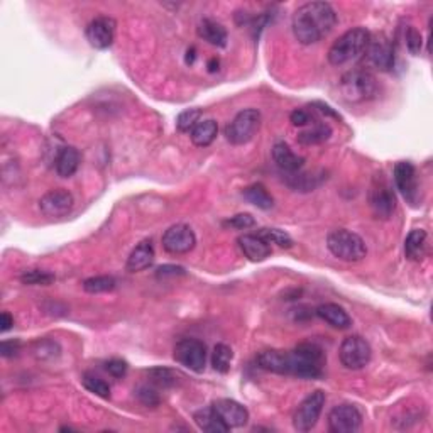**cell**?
I'll return each mask as SVG.
<instances>
[{"label":"cell","instance_id":"37","mask_svg":"<svg viewBox=\"0 0 433 433\" xmlns=\"http://www.w3.org/2000/svg\"><path fill=\"white\" fill-rule=\"evenodd\" d=\"M136 394L144 406H151V408H154V406L160 405V394L156 393V389L149 388V386H141Z\"/></svg>","mask_w":433,"mask_h":433},{"label":"cell","instance_id":"34","mask_svg":"<svg viewBox=\"0 0 433 433\" xmlns=\"http://www.w3.org/2000/svg\"><path fill=\"white\" fill-rule=\"evenodd\" d=\"M201 110L200 109H188L182 112L177 119V127L179 132H191L193 127L200 122Z\"/></svg>","mask_w":433,"mask_h":433},{"label":"cell","instance_id":"31","mask_svg":"<svg viewBox=\"0 0 433 433\" xmlns=\"http://www.w3.org/2000/svg\"><path fill=\"white\" fill-rule=\"evenodd\" d=\"M257 235L263 237L268 244H276V246L285 247V249L293 247V239H291V235L288 232H285V230L261 229V230H257Z\"/></svg>","mask_w":433,"mask_h":433},{"label":"cell","instance_id":"14","mask_svg":"<svg viewBox=\"0 0 433 433\" xmlns=\"http://www.w3.org/2000/svg\"><path fill=\"white\" fill-rule=\"evenodd\" d=\"M369 201L372 212L379 218H389L393 215L394 208H396V198H394L391 186L383 179L374 182L369 193Z\"/></svg>","mask_w":433,"mask_h":433},{"label":"cell","instance_id":"4","mask_svg":"<svg viewBox=\"0 0 433 433\" xmlns=\"http://www.w3.org/2000/svg\"><path fill=\"white\" fill-rule=\"evenodd\" d=\"M379 92L376 76L366 70H350L340 78V93L349 104H364Z\"/></svg>","mask_w":433,"mask_h":433},{"label":"cell","instance_id":"2","mask_svg":"<svg viewBox=\"0 0 433 433\" xmlns=\"http://www.w3.org/2000/svg\"><path fill=\"white\" fill-rule=\"evenodd\" d=\"M325 354L315 344H299L297 349L285 350V372L286 376L316 379L324 374Z\"/></svg>","mask_w":433,"mask_h":433},{"label":"cell","instance_id":"16","mask_svg":"<svg viewBox=\"0 0 433 433\" xmlns=\"http://www.w3.org/2000/svg\"><path fill=\"white\" fill-rule=\"evenodd\" d=\"M73 205H75V198L70 191L63 190H51L46 193L40 200V208L46 217H63L71 212Z\"/></svg>","mask_w":433,"mask_h":433},{"label":"cell","instance_id":"13","mask_svg":"<svg viewBox=\"0 0 433 433\" xmlns=\"http://www.w3.org/2000/svg\"><path fill=\"white\" fill-rule=\"evenodd\" d=\"M394 183L400 193L410 203H417L418 198V174L417 168L408 161H401L394 166Z\"/></svg>","mask_w":433,"mask_h":433},{"label":"cell","instance_id":"22","mask_svg":"<svg viewBox=\"0 0 433 433\" xmlns=\"http://www.w3.org/2000/svg\"><path fill=\"white\" fill-rule=\"evenodd\" d=\"M198 36L203 41H207L208 45L217 46V48H224L227 45V31L225 28L220 23L213 19H203L198 24V29H196Z\"/></svg>","mask_w":433,"mask_h":433},{"label":"cell","instance_id":"17","mask_svg":"<svg viewBox=\"0 0 433 433\" xmlns=\"http://www.w3.org/2000/svg\"><path fill=\"white\" fill-rule=\"evenodd\" d=\"M212 408L217 411L218 417L224 420V423L229 428H241L249 422V411L241 403L222 398V400L213 401Z\"/></svg>","mask_w":433,"mask_h":433},{"label":"cell","instance_id":"27","mask_svg":"<svg viewBox=\"0 0 433 433\" xmlns=\"http://www.w3.org/2000/svg\"><path fill=\"white\" fill-rule=\"evenodd\" d=\"M242 196L249 201V203H252L254 207L261 210H269L273 208L274 205V198L271 196V193L266 190V186L261 185V183H254V185L247 186L246 190L242 191Z\"/></svg>","mask_w":433,"mask_h":433},{"label":"cell","instance_id":"42","mask_svg":"<svg viewBox=\"0 0 433 433\" xmlns=\"http://www.w3.org/2000/svg\"><path fill=\"white\" fill-rule=\"evenodd\" d=\"M54 349H58V345L54 344V342H51L49 347H46V342H37V349H36V355L40 359H46L49 355V357H54Z\"/></svg>","mask_w":433,"mask_h":433},{"label":"cell","instance_id":"10","mask_svg":"<svg viewBox=\"0 0 433 433\" xmlns=\"http://www.w3.org/2000/svg\"><path fill=\"white\" fill-rule=\"evenodd\" d=\"M362 425V413L354 405H337L328 413V430L332 433H354Z\"/></svg>","mask_w":433,"mask_h":433},{"label":"cell","instance_id":"39","mask_svg":"<svg viewBox=\"0 0 433 433\" xmlns=\"http://www.w3.org/2000/svg\"><path fill=\"white\" fill-rule=\"evenodd\" d=\"M225 225H230V227H235V229H251V227L256 225V220L254 217L249 215V213H239V215H235L230 218V220L225 222Z\"/></svg>","mask_w":433,"mask_h":433},{"label":"cell","instance_id":"19","mask_svg":"<svg viewBox=\"0 0 433 433\" xmlns=\"http://www.w3.org/2000/svg\"><path fill=\"white\" fill-rule=\"evenodd\" d=\"M273 160L276 166L285 173H297L303 168L305 160L298 154H295L286 143H276L273 148Z\"/></svg>","mask_w":433,"mask_h":433},{"label":"cell","instance_id":"43","mask_svg":"<svg viewBox=\"0 0 433 433\" xmlns=\"http://www.w3.org/2000/svg\"><path fill=\"white\" fill-rule=\"evenodd\" d=\"M177 276V274H185V269L179 268V266H162L158 269V276Z\"/></svg>","mask_w":433,"mask_h":433},{"label":"cell","instance_id":"5","mask_svg":"<svg viewBox=\"0 0 433 433\" xmlns=\"http://www.w3.org/2000/svg\"><path fill=\"white\" fill-rule=\"evenodd\" d=\"M327 247L337 259L345 263H359L367 254L366 242L362 241L361 235L345 229L332 230L327 237Z\"/></svg>","mask_w":433,"mask_h":433},{"label":"cell","instance_id":"12","mask_svg":"<svg viewBox=\"0 0 433 433\" xmlns=\"http://www.w3.org/2000/svg\"><path fill=\"white\" fill-rule=\"evenodd\" d=\"M115 28H117V24H115L112 17H95V19L87 25V32H85L87 34V41L90 42V46L95 49L110 48L115 40Z\"/></svg>","mask_w":433,"mask_h":433},{"label":"cell","instance_id":"29","mask_svg":"<svg viewBox=\"0 0 433 433\" xmlns=\"http://www.w3.org/2000/svg\"><path fill=\"white\" fill-rule=\"evenodd\" d=\"M330 136H332V129H330L328 124H316L315 127L310 129V131L302 132V134L298 136V141L307 146L320 144L324 143V141H327Z\"/></svg>","mask_w":433,"mask_h":433},{"label":"cell","instance_id":"11","mask_svg":"<svg viewBox=\"0 0 433 433\" xmlns=\"http://www.w3.org/2000/svg\"><path fill=\"white\" fill-rule=\"evenodd\" d=\"M196 244V235L190 225L177 224L171 225L162 235V247L170 254H186L193 251Z\"/></svg>","mask_w":433,"mask_h":433},{"label":"cell","instance_id":"36","mask_svg":"<svg viewBox=\"0 0 433 433\" xmlns=\"http://www.w3.org/2000/svg\"><path fill=\"white\" fill-rule=\"evenodd\" d=\"M406 48H408V51L411 54H420V51H422V45H423V40H422V34H420V31L417 28H413V25H410V28H406Z\"/></svg>","mask_w":433,"mask_h":433},{"label":"cell","instance_id":"41","mask_svg":"<svg viewBox=\"0 0 433 433\" xmlns=\"http://www.w3.org/2000/svg\"><path fill=\"white\" fill-rule=\"evenodd\" d=\"M20 349V342L17 340H4L2 345H0V352H2L4 357H14L19 352Z\"/></svg>","mask_w":433,"mask_h":433},{"label":"cell","instance_id":"33","mask_svg":"<svg viewBox=\"0 0 433 433\" xmlns=\"http://www.w3.org/2000/svg\"><path fill=\"white\" fill-rule=\"evenodd\" d=\"M149 379H151L153 384L160 386V388H171L178 383V374H174L173 371L168 369V367H154L148 372Z\"/></svg>","mask_w":433,"mask_h":433},{"label":"cell","instance_id":"30","mask_svg":"<svg viewBox=\"0 0 433 433\" xmlns=\"http://www.w3.org/2000/svg\"><path fill=\"white\" fill-rule=\"evenodd\" d=\"M115 280L112 276H93L83 281V290L87 293H107V291H112L115 288Z\"/></svg>","mask_w":433,"mask_h":433},{"label":"cell","instance_id":"45","mask_svg":"<svg viewBox=\"0 0 433 433\" xmlns=\"http://www.w3.org/2000/svg\"><path fill=\"white\" fill-rule=\"evenodd\" d=\"M313 107H316V110H319V112H321V114L330 115V117H333V119H340V117H338V114L333 112V110L330 109L328 105L321 104V102H316V104H313Z\"/></svg>","mask_w":433,"mask_h":433},{"label":"cell","instance_id":"46","mask_svg":"<svg viewBox=\"0 0 433 433\" xmlns=\"http://www.w3.org/2000/svg\"><path fill=\"white\" fill-rule=\"evenodd\" d=\"M218 64H220V61H218L217 58H212L208 61V71L210 73H215L218 70Z\"/></svg>","mask_w":433,"mask_h":433},{"label":"cell","instance_id":"6","mask_svg":"<svg viewBox=\"0 0 433 433\" xmlns=\"http://www.w3.org/2000/svg\"><path fill=\"white\" fill-rule=\"evenodd\" d=\"M261 126V112L256 109L241 110L225 127V139L234 146L247 144Z\"/></svg>","mask_w":433,"mask_h":433},{"label":"cell","instance_id":"47","mask_svg":"<svg viewBox=\"0 0 433 433\" xmlns=\"http://www.w3.org/2000/svg\"><path fill=\"white\" fill-rule=\"evenodd\" d=\"M196 51H195V48H190L186 51V63H190V64H193V61H195V57H196Z\"/></svg>","mask_w":433,"mask_h":433},{"label":"cell","instance_id":"40","mask_svg":"<svg viewBox=\"0 0 433 433\" xmlns=\"http://www.w3.org/2000/svg\"><path fill=\"white\" fill-rule=\"evenodd\" d=\"M290 121H291V124H293V126H297V127L308 126V124H310V114H308L307 110L297 109V110H293V112H291Z\"/></svg>","mask_w":433,"mask_h":433},{"label":"cell","instance_id":"38","mask_svg":"<svg viewBox=\"0 0 433 433\" xmlns=\"http://www.w3.org/2000/svg\"><path fill=\"white\" fill-rule=\"evenodd\" d=\"M105 369L107 372H109L110 376L117 377V379H121V377H124L127 374V362L122 361V359H110L109 362L105 364Z\"/></svg>","mask_w":433,"mask_h":433},{"label":"cell","instance_id":"1","mask_svg":"<svg viewBox=\"0 0 433 433\" xmlns=\"http://www.w3.org/2000/svg\"><path fill=\"white\" fill-rule=\"evenodd\" d=\"M337 24V12L328 2H308L297 8L291 28L298 42L315 45L328 36Z\"/></svg>","mask_w":433,"mask_h":433},{"label":"cell","instance_id":"23","mask_svg":"<svg viewBox=\"0 0 433 433\" xmlns=\"http://www.w3.org/2000/svg\"><path fill=\"white\" fill-rule=\"evenodd\" d=\"M193 420H195L196 427H198L200 430L207 433H225L230 430V428L224 423V420L218 417V413L212 408V406H210V408L196 411V413L193 415Z\"/></svg>","mask_w":433,"mask_h":433},{"label":"cell","instance_id":"18","mask_svg":"<svg viewBox=\"0 0 433 433\" xmlns=\"http://www.w3.org/2000/svg\"><path fill=\"white\" fill-rule=\"evenodd\" d=\"M239 247L252 263H261L271 256V246L257 234H244L239 237Z\"/></svg>","mask_w":433,"mask_h":433},{"label":"cell","instance_id":"32","mask_svg":"<svg viewBox=\"0 0 433 433\" xmlns=\"http://www.w3.org/2000/svg\"><path fill=\"white\" fill-rule=\"evenodd\" d=\"M81 383H83V386L90 393L97 394V396L104 398V400H109L110 398V386L107 384L102 377L92 374V372H87V374H83Z\"/></svg>","mask_w":433,"mask_h":433},{"label":"cell","instance_id":"21","mask_svg":"<svg viewBox=\"0 0 433 433\" xmlns=\"http://www.w3.org/2000/svg\"><path fill=\"white\" fill-rule=\"evenodd\" d=\"M153 263H154L153 242L143 241L141 244H137V247L131 252L126 268H127V271L137 273V271H144V269H148Z\"/></svg>","mask_w":433,"mask_h":433},{"label":"cell","instance_id":"28","mask_svg":"<svg viewBox=\"0 0 433 433\" xmlns=\"http://www.w3.org/2000/svg\"><path fill=\"white\" fill-rule=\"evenodd\" d=\"M234 352L227 344H217L213 347L212 352V366L213 369L220 374H227L230 371V364H232Z\"/></svg>","mask_w":433,"mask_h":433},{"label":"cell","instance_id":"44","mask_svg":"<svg viewBox=\"0 0 433 433\" xmlns=\"http://www.w3.org/2000/svg\"><path fill=\"white\" fill-rule=\"evenodd\" d=\"M12 325H14V319L11 316V313L4 312L2 316H0V330L7 332V330L12 328Z\"/></svg>","mask_w":433,"mask_h":433},{"label":"cell","instance_id":"9","mask_svg":"<svg viewBox=\"0 0 433 433\" xmlns=\"http://www.w3.org/2000/svg\"><path fill=\"white\" fill-rule=\"evenodd\" d=\"M174 361L193 372H203L207 366V345L198 338H183L174 345Z\"/></svg>","mask_w":433,"mask_h":433},{"label":"cell","instance_id":"20","mask_svg":"<svg viewBox=\"0 0 433 433\" xmlns=\"http://www.w3.org/2000/svg\"><path fill=\"white\" fill-rule=\"evenodd\" d=\"M316 316L320 320H324L325 324H328L330 327L338 328V330H347L350 328L352 325V320H350L349 313H347L344 308L337 303H324L316 308Z\"/></svg>","mask_w":433,"mask_h":433},{"label":"cell","instance_id":"15","mask_svg":"<svg viewBox=\"0 0 433 433\" xmlns=\"http://www.w3.org/2000/svg\"><path fill=\"white\" fill-rule=\"evenodd\" d=\"M366 53H367V58H369V61L374 64L377 70H381V71L393 70L394 49H393L391 41H389L384 34L371 37Z\"/></svg>","mask_w":433,"mask_h":433},{"label":"cell","instance_id":"7","mask_svg":"<svg viewBox=\"0 0 433 433\" xmlns=\"http://www.w3.org/2000/svg\"><path fill=\"white\" fill-rule=\"evenodd\" d=\"M372 349L369 342L361 336H350L344 338L338 349V359L345 369L359 371L371 362Z\"/></svg>","mask_w":433,"mask_h":433},{"label":"cell","instance_id":"25","mask_svg":"<svg viewBox=\"0 0 433 433\" xmlns=\"http://www.w3.org/2000/svg\"><path fill=\"white\" fill-rule=\"evenodd\" d=\"M218 132V126L213 119H207V121H200L193 127V131L190 132L191 143L196 146V148H207L215 141Z\"/></svg>","mask_w":433,"mask_h":433},{"label":"cell","instance_id":"8","mask_svg":"<svg viewBox=\"0 0 433 433\" xmlns=\"http://www.w3.org/2000/svg\"><path fill=\"white\" fill-rule=\"evenodd\" d=\"M325 393L316 389L308 394V396L298 405L297 411L293 415V427L297 432H310L313 427L319 422L321 410L325 406Z\"/></svg>","mask_w":433,"mask_h":433},{"label":"cell","instance_id":"35","mask_svg":"<svg viewBox=\"0 0 433 433\" xmlns=\"http://www.w3.org/2000/svg\"><path fill=\"white\" fill-rule=\"evenodd\" d=\"M20 281L24 285H49V283L54 281V274L42 271V269H31V271H25L20 276Z\"/></svg>","mask_w":433,"mask_h":433},{"label":"cell","instance_id":"3","mask_svg":"<svg viewBox=\"0 0 433 433\" xmlns=\"http://www.w3.org/2000/svg\"><path fill=\"white\" fill-rule=\"evenodd\" d=\"M371 34L364 28H354L342 34L338 40L330 46L328 61L333 66L352 63L359 59L367 51L369 46Z\"/></svg>","mask_w":433,"mask_h":433},{"label":"cell","instance_id":"26","mask_svg":"<svg viewBox=\"0 0 433 433\" xmlns=\"http://www.w3.org/2000/svg\"><path fill=\"white\" fill-rule=\"evenodd\" d=\"M427 251V232L423 229H413L405 241L406 257L411 261H420Z\"/></svg>","mask_w":433,"mask_h":433},{"label":"cell","instance_id":"24","mask_svg":"<svg viewBox=\"0 0 433 433\" xmlns=\"http://www.w3.org/2000/svg\"><path fill=\"white\" fill-rule=\"evenodd\" d=\"M54 166H57V173L61 178H70L76 173L80 166V153L78 149L73 148V146H66L63 148L61 151L58 153L57 161H54Z\"/></svg>","mask_w":433,"mask_h":433}]
</instances>
